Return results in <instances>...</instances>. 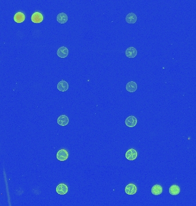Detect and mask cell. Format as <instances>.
Segmentation results:
<instances>
[{
    "label": "cell",
    "instance_id": "obj_8",
    "mask_svg": "<svg viewBox=\"0 0 196 206\" xmlns=\"http://www.w3.org/2000/svg\"><path fill=\"white\" fill-rule=\"evenodd\" d=\"M69 53L68 49L65 46H62L58 49L57 51V55L60 58H65L68 56Z\"/></svg>",
    "mask_w": 196,
    "mask_h": 206
},
{
    "label": "cell",
    "instance_id": "obj_5",
    "mask_svg": "<svg viewBox=\"0 0 196 206\" xmlns=\"http://www.w3.org/2000/svg\"><path fill=\"white\" fill-rule=\"evenodd\" d=\"M43 20H44V17L43 14L38 12H35L31 16V21L33 23H36V24L41 23L43 21Z\"/></svg>",
    "mask_w": 196,
    "mask_h": 206
},
{
    "label": "cell",
    "instance_id": "obj_12",
    "mask_svg": "<svg viewBox=\"0 0 196 206\" xmlns=\"http://www.w3.org/2000/svg\"><path fill=\"white\" fill-rule=\"evenodd\" d=\"M125 20L128 24H133L136 22L137 16L134 13H130L126 16Z\"/></svg>",
    "mask_w": 196,
    "mask_h": 206
},
{
    "label": "cell",
    "instance_id": "obj_16",
    "mask_svg": "<svg viewBox=\"0 0 196 206\" xmlns=\"http://www.w3.org/2000/svg\"><path fill=\"white\" fill-rule=\"evenodd\" d=\"M180 191H181V189L179 188V187L176 184L171 186L169 189L170 194L173 196L178 195L180 193Z\"/></svg>",
    "mask_w": 196,
    "mask_h": 206
},
{
    "label": "cell",
    "instance_id": "obj_14",
    "mask_svg": "<svg viewBox=\"0 0 196 206\" xmlns=\"http://www.w3.org/2000/svg\"><path fill=\"white\" fill-rule=\"evenodd\" d=\"M152 194L158 196L160 195L163 192V188L160 184H155L152 186L151 189Z\"/></svg>",
    "mask_w": 196,
    "mask_h": 206
},
{
    "label": "cell",
    "instance_id": "obj_9",
    "mask_svg": "<svg viewBox=\"0 0 196 206\" xmlns=\"http://www.w3.org/2000/svg\"><path fill=\"white\" fill-rule=\"evenodd\" d=\"M137 88L138 86L136 83L133 81L128 82L126 85V90H127V91L131 93L135 92L137 90Z\"/></svg>",
    "mask_w": 196,
    "mask_h": 206
},
{
    "label": "cell",
    "instance_id": "obj_1",
    "mask_svg": "<svg viewBox=\"0 0 196 206\" xmlns=\"http://www.w3.org/2000/svg\"><path fill=\"white\" fill-rule=\"evenodd\" d=\"M69 154L68 151L65 149L60 150L56 154V158L58 160L64 161L67 160L68 158Z\"/></svg>",
    "mask_w": 196,
    "mask_h": 206
},
{
    "label": "cell",
    "instance_id": "obj_13",
    "mask_svg": "<svg viewBox=\"0 0 196 206\" xmlns=\"http://www.w3.org/2000/svg\"><path fill=\"white\" fill-rule=\"evenodd\" d=\"M25 14L21 12H18L17 13H16L14 16V21L18 24L23 22L25 21Z\"/></svg>",
    "mask_w": 196,
    "mask_h": 206
},
{
    "label": "cell",
    "instance_id": "obj_11",
    "mask_svg": "<svg viewBox=\"0 0 196 206\" xmlns=\"http://www.w3.org/2000/svg\"><path fill=\"white\" fill-rule=\"evenodd\" d=\"M69 85L67 81L64 80L60 81L57 85V88L60 92H65L68 90Z\"/></svg>",
    "mask_w": 196,
    "mask_h": 206
},
{
    "label": "cell",
    "instance_id": "obj_10",
    "mask_svg": "<svg viewBox=\"0 0 196 206\" xmlns=\"http://www.w3.org/2000/svg\"><path fill=\"white\" fill-rule=\"evenodd\" d=\"M57 124L60 126H66L69 123V119L67 116L62 115L58 117Z\"/></svg>",
    "mask_w": 196,
    "mask_h": 206
},
{
    "label": "cell",
    "instance_id": "obj_15",
    "mask_svg": "<svg viewBox=\"0 0 196 206\" xmlns=\"http://www.w3.org/2000/svg\"><path fill=\"white\" fill-rule=\"evenodd\" d=\"M68 16L67 15V14L64 13H59L56 17V20L57 21L60 23V24H65L68 21Z\"/></svg>",
    "mask_w": 196,
    "mask_h": 206
},
{
    "label": "cell",
    "instance_id": "obj_2",
    "mask_svg": "<svg viewBox=\"0 0 196 206\" xmlns=\"http://www.w3.org/2000/svg\"><path fill=\"white\" fill-rule=\"evenodd\" d=\"M126 158L130 161L135 160L138 156V153L134 149H129L125 153Z\"/></svg>",
    "mask_w": 196,
    "mask_h": 206
},
{
    "label": "cell",
    "instance_id": "obj_4",
    "mask_svg": "<svg viewBox=\"0 0 196 206\" xmlns=\"http://www.w3.org/2000/svg\"><path fill=\"white\" fill-rule=\"evenodd\" d=\"M56 192L61 195H65L68 191V186L64 183L59 184L56 188Z\"/></svg>",
    "mask_w": 196,
    "mask_h": 206
},
{
    "label": "cell",
    "instance_id": "obj_6",
    "mask_svg": "<svg viewBox=\"0 0 196 206\" xmlns=\"http://www.w3.org/2000/svg\"><path fill=\"white\" fill-rule=\"evenodd\" d=\"M138 120L134 116L127 117L125 120V124L128 127L133 128L136 125Z\"/></svg>",
    "mask_w": 196,
    "mask_h": 206
},
{
    "label": "cell",
    "instance_id": "obj_3",
    "mask_svg": "<svg viewBox=\"0 0 196 206\" xmlns=\"http://www.w3.org/2000/svg\"><path fill=\"white\" fill-rule=\"evenodd\" d=\"M125 192L128 195H135L137 192V187L133 183H130L125 187Z\"/></svg>",
    "mask_w": 196,
    "mask_h": 206
},
{
    "label": "cell",
    "instance_id": "obj_7",
    "mask_svg": "<svg viewBox=\"0 0 196 206\" xmlns=\"http://www.w3.org/2000/svg\"><path fill=\"white\" fill-rule=\"evenodd\" d=\"M137 53H138V52L136 48H135L134 47H129L127 48L125 52L126 56L130 59H133L134 57H135L137 55Z\"/></svg>",
    "mask_w": 196,
    "mask_h": 206
}]
</instances>
